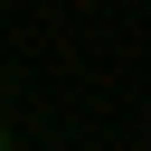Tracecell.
Masks as SVG:
<instances>
[{"label": "cell", "mask_w": 151, "mask_h": 151, "mask_svg": "<svg viewBox=\"0 0 151 151\" xmlns=\"http://www.w3.org/2000/svg\"><path fill=\"white\" fill-rule=\"evenodd\" d=\"M0 151H9V132H0Z\"/></svg>", "instance_id": "cell-1"}]
</instances>
